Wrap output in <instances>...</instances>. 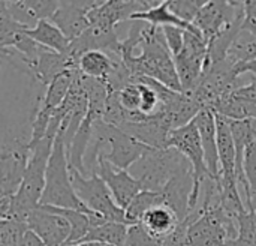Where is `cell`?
Segmentation results:
<instances>
[{"label":"cell","instance_id":"obj_1","mask_svg":"<svg viewBox=\"0 0 256 246\" xmlns=\"http://www.w3.org/2000/svg\"><path fill=\"white\" fill-rule=\"evenodd\" d=\"M39 206L72 209V210H80V212L96 215L86 207V204L78 198L74 189L69 159L66 153V144L60 135H57L54 141L52 153H51L48 168H46L45 189H44Z\"/></svg>","mask_w":256,"mask_h":246},{"label":"cell","instance_id":"obj_2","mask_svg":"<svg viewBox=\"0 0 256 246\" xmlns=\"http://www.w3.org/2000/svg\"><path fill=\"white\" fill-rule=\"evenodd\" d=\"M186 170H194L192 164L177 149L166 147L150 149L129 168V173L141 183L142 191L162 192L176 176Z\"/></svg>","mask_w":256,"mask_h":246},{"label":"cell","instance_id":"obj_3","mask_svg":"<svg viewBox=\"0 0 256 246\" xmlns=\"http://www.w3.org/2000/svg\"><path fill=\"white\" fill-rule=\"evenodd\" d=\"M70 176L78 198L86 204L88 210H92L93 213L102 216L110 222H122L129 225L124 210L117 206L110 188L100 179L99 174L87 177L78 173L76 170L70 168Z\"/></svg>","mask_w":256,"mask_h":246},{"label":"cell","instance_id":"obj_4","mask_svg":"<svg viewBox=\"0 0 256 246\" xmlns=\"http://www.w3.org/2000/svg\"><path fill=\"white\" fill-rule=\"evenodd\" d=\"M208 54V42L202 33L196 30L184 32V45L180 54L174 56L176 69L180 78L182 92L190 95L200 84Z\"/></svg>","mask_w":256,"mask_h":246},{"label":"cell","instance_id":"obj_5","mask_svg":"<svg viewBox=\"0 0 256 246\" xmlns=\"http://www.w3.org/2000/svg\"><path fill=\"white\" fill-rule=\"evenodd\" d=\"M244 2H225V0H208L200 14L196 15L194 26L202 33L208 42L228 26L244 17Z\"/></svg>","mask_w":256,"mask_h":246},{"label":"cell","instance_id":"obj_6","mask_svg":"<svg viewBox=\"0 0 256 246\" xmlns=\"http://www.w3.org/2000/svg\"><path fill=\"white\" fill-rule=\"evenodd\" d=\"M27 225L46 246H66L72 234L69 221L48 206H39L33 210Z\"/></svg>","mask_w":256,"mask_h":246},{"label":"cell","instance_id":"obj_7","mask_svg":"<svg viewBox=\"0 0 256 246\" xmlns=\"http://www.w3.org/2000/svg\"><path fill=\"white\" fill-rule=\"evenodd\" d=\"M106 137H108V150L102 156L117 170H129L138 159H141L152 147L140 143L124 131L117 126L106 123Z\"/></svg>","mask_w":256,"mask_h":246},{"label":"cell","instance_id":"obj_8","mask_svg":"<svg viewBox=\"0 0 256 246\" xmlns=\"http://www.w3.org/2000/svg\"><path fill=\"white\" fill-rule=\"evenodd\" d=\"M98 174L110 188L117 206L123 210H126L132 200L142 191L141 183L129 173V170H117L104 158L99 159Z\"/></svg>","mask_w":256,"mask_h":246},{"label":"cell","instance_id":"obj_9","mask_svg":"<svg viewBox=\"0 0 256 246\" xmlns=\"http://www.w3.org/2000/svg\"><path fill=\"white\" fill-rule=\"evenodd\" d=\"M98 5V2H58V9L51 17V21L64 33L72 42L78 39L88 27V12Z\"/></svg>","mask_w":256,"mask_h":246},{"label":"cell","instance_id":"obj_10","mask_svg":"<svg viewBox=\"0 0 256 246\" xmlns=\"http://www.w3.org/2000/svg\"><path fill=\"white\" fill-rule=\"evenodd\" d=\"M195 186V174L194 170H186L176 176L162 192H159L160 204L170 207L180 219L184 222L190 213V198Z\"/></svg>","mask_w":256,"mask_h":246},{"label":"cell","instance_id":"obj_11","mask_svg":"<svg viewBox=\"0 0 256 246\" xmlns=\"http://www.w3.org/2000/svg\"><path fill=\"white\" fill-rule=\"evenodd\" d=\"M196 128L200 131L201 143L206 153V164L210 174L214 179H220V161L218 149V122L216 114L210 108H204L195 117Z\"/></svg>","mask_w":256,"mask_h":246},{"label":"cell","instance_id":"obj_12","mask_svg":"<svg viewBox=\"0 0 256 246\" xmlns=\"http://www.w3.org/2000/svg\"><path fill=\"white\" fill-rule=\"evenodd\" d=\"M9 14L20 24L33 29L42 20H51L54 12L58 9V2H45V0H18L6 2L3 0Z\"/></svg>","mask_w":256,"mask_h":246},{"label":"cell","instance_id":"obj_13","mask_svg":"<svg viewBox=\"0 0 256 246\" xmlns=\"http://www.w3.org/2000/svg\"><path fill=\"white\" fill-rule=\"evenodd\" d=\"M216 122H218V149H219V161H220V177L237 179L236 176L237 150H236V143H234L230 120L216 114Z\"/></svg>","mask_w":256,"mask_h":246},{"label":"cell","instance_id":"obj_14","mask_svg":"<svg viewBox=\"0 0 256 246\" xmlns=\"http://www.w3.org/2000/svg\"><path fill=\"white\" fill-rule=\"evenodd\" d=\"M141 224L146 227V230L150 234L165 242V239L170 234H172L182 222L178 216L170 207L159 204L150 209L144 215V218L141 219Z\"/></svg>","mask_w":256,"mask_h":246},{"label":"cell","instance_id":"obj_15","mask_svg":"<svg viewBox=\"0 0 256 246\" xmlns=\"http://www.w3.org/2000/svg\"><path fill=\"white\" fill-rule=\"evenodd\" d=\"M27 35L40 47L66 54L70 47V41L64 36V33L51 21V20H42L39 21L33 29L27 30Z\"/></svg>","mask_w":256,"mask_h":246},{"label":"cell","instance_id":"obj_16","mask_svg":"<svg viewBox=\"0 0 256 246\" xmlns=\"http://www.w3.org/2000/svg\"><path fill=\"white\" fill-rule=\"evenodd\" d=\"M117 59L105 51H87L80 57L78 68L82 75L105 83L112 74Z\"/></svg>","mask_w":256,"mask_h":246},{"label":"cell","instance_id":"obj_17","mask_svg":"<svg viewBox=\"0 0 256 246\" xmlns=\"http://www.w3.org/2000/svg\"><path fill=\"white\" fill-rule=\"evenodd\" d=\"M213 111L228 120H252L256 119V105L237 98L232 90L225 93L213 107Z\"/></svg>","mask_w":256,"mask_h":246},{"label":"cell","instance_id":"obj_18","mask_svg":"<svg viewBox=\"0 0 256 246\" xmlns=\"http://www.w3.org/2000/svg\"><path fill=\"white\" fill-rule=\"evenodd\" d=\"M128 227L122 222H104L94 228L90 230V233L86 236V239L81 243H100L105 246H124L126 236H128Z\"/></svg>","mask_w":256,"mask_h":246},{"label":"cell","instance_id":"obj_19","mask_svg":"<svg viewBox=\"0 0 256 246\" xmlns=\"http://www.w3.org/2000/svg\"><path fill=\"white\" fill-rule=\"evenodd\" d=\"M130 20H140V21H146L152 26L156 27H165V26H174V27H180L183 30H196V27L194 24L184 23L183 20H180L178 17H176L168 6V0L162 2L159 6L147 11V12H140L132 15Z\"/></svg>","mask_w":256,"mask_h":246},{"label":"cell","instance_id":"obj_20","mask_svg":"<svg viewBox=\"0 0 256 246\" xmlns=\"http://www.w3.org/2000/svg\"><path fill=\"white\" fill-rule=\"evenodd\" d=\"M159 204H160L159 192L141 191V192L132 200V203L128 206V209L124 210L128 224H129V225L140 224L141 219L144 218V215H146L150 209H153L154 206H159Z\"/></svg>","mask_w":256,"mask_h":246},{"label":"cell","instance_id":"obj_21","mask_svg":"<svg viewBox=\"0 0 256 246\" xmlns=\"http://www.w3.org/2000/svg\"><path fill=\"white\" fill-rule=\"evenodd\" d=\"M28 225L15 219H0V246H20Z\"/></svg>","mask_w":256,"mask_h":246},{"label":"cell","instance_id":"obj_22","mask_svg":"<svg viewBox=\"0 0 256 246\" xmlns=\"http://www.w3.org/2000/svg\"><path fill=\"white\" fill-rule=\"evenodd\" d=\"M206 3H207L206 0H168L170 11L176 17H178L180 20L189 24H194L196 15L200 14V11Z\"/></svg>","mask_w":256,"mask_h":246},{"label":"cell","instance_id":"obj_23","mask_svg":"<svg viewBox=\"0 0 256 246\" xmlns=\"http://www.w3.org/2000/svg\"><path fill=\"white\" fill-rule=\"evenodd\" d=\"M124 246H164V240L150 234L146 227L140 224H134L128 227V236Z\"/></svg>","mask_w":256,"mask_h":246},{"label":"cell","instance_id":"obj_24","mask_svg":"<svg viewBox=\"0 0 256 246\" xmlns=\"http://www.w3.org/2000/svg\"><path fill=\"white\" fill-rule=\"evenodd\" d=\"M118 99L126 111H140L141 108V86L140 83L129 84L118 92Z\"/></svg>","mask_w":256,"mask_h":246},{"label":"cell","instance_id":"obj_25","mask_svg":"<svg viewBox=\"0 0 256 246\" xmlns=\"http://www.w3.org/2000/svg\"><path fill=\"white\" fill-rule=\"evenodd\" d=\"M162 32H164V36H165V41H166V45L171 51L172 56H177L180 54V51L183 50V45H184V32L183 29L180 27H174V26H165L162 27Z\"/></svg>","mask_w":256,"mask_h":246},{"label":"cell","instance_id":"obj_26","mask_svg":"<svg viewBox=\"0 0 256 246\" xmlns=\"http://www.w3.org/2000/svg\"><path fill=\"white\" fill-rule=\"evenodd\" d=\"M140 86H141V108H140V111L147 116L158 113L160 108V101H159L158 93L146 84L140 83Z\"/></svg>","mask_w":256,"mask_h":246},{"label":"cell","instance_id":"obj_27","mask_svg":"<svg viewBox=\"0 0 256 246\" xmlns=\"http://www.w3.org/2000/svg\"><path fill=\"white\" fill-rule=\"evenodd\" d=\"M244 75L249 77V81L243 83L238 87H234L232 93L237 98H240V99H243V101H246L249 104L256 105V75H254V74H244Z\"/></svg>","mask_w":256,"mask_h":246},{"label":"cell","instance_id":"obj_28","mask_svg":"<svg viewBox=\"0 0 256 246\" xmlns=\"http://www.w3.org/2000/svg\"><path fill=\"white\" fill-rule=\"evenodd\" d=\"M244 20H243V30H248L256 36V0H244Z\"/></svg>","mask_w":256,"mask_h":246},{"label":"cell","instance_id":"obj_29","mask_svg":"<svg viewBox=\"0 0 256 246\" xmlns=\"http://www.w3.org/2000/svg\"><path fill=\"white\" fill-rule=\"evenodd\" d=\"M20 246H46L42 240H40V237H38L32 230H27L26 231V234H24V237H22V240H21V243Z\"/></svg>","mask_w":256,"mask_h":246},{"label":"cell","instance_id":"obj_30","mask_svg":"<svg viewBox=\"0 0 256 246\" xmlns=\"http://www.w3.org/2000/svg\"><path fill=\"white\" fill-rule=\"evenodd\" d=\"M244 74H254V75H256V59L248 62V63L237 65V75L240 77V75H244Z\"/></svg>","mask_w":256,"mask_h":246},{"label":"cell","instance_id":"obj_31","mask_svg":"<svg viewBox=\"0 0 256 246\" xmlns=\"http://www.w3.org/2000/svg\"><path fill=\"white\" fill-rule=\"evenodd\" d=\"M224 246H256V242H249V240H244V239L237 237V239L228 240Z\"/></svg>","mask_w":256,"mask_h":246},{"label":"cell","instance_id":"obj_32","mask_svg":"<svg viewBox=\"0 0 256 246\" xmlns=\"http://www.w3.org/2000/svg\"><path fill=\"white\" fill-rule=\"evenodd\" d=\"M69 246H105V245L94 243V242H88V243H76V245H69Z\"/></svg>","mask_w":256,"mask_h":246},{"label":"cell","instance_id":"obj_33","mask_svg":"<svg viewBox=\"0 0 256 246\" xmlns=\"http://www.w3.org/2000/svg\"><path fill=\"white\" fill-rule=\"evenodd\" d=\"M256 59V38H255V42H254V47H252V60H255Z\"/></svg>","mask_w":256,"mask_h":246},{"label":"cell","instance_id":"obj_34","mask_svg":"<svg viewBox=\"0 0 256 246\" xmlns=\"http://www.w3.org/2000/svg\"><path fill=\"white\" fill-rule=\"evenodd\" d=\"M250 122H252V129H254V134H255L256 137V119H252Z\"/></svg>","mask_w":256,"mask_h":246}]
</instances>
